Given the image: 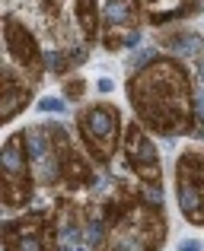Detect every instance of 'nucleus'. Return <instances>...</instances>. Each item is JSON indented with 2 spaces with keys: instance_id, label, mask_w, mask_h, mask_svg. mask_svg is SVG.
Segmentation results:
<instances>
[{
  "instance_id": "nucleus-2",
  "label": "nucleus",
  "mask_w": 204,
  "mask_h": 251,
  "mask_svg": "<svg viewBox=\"0 0 204 251\" xmlns=\"http://www.w3.org/2000/svg\"><path fill=\"white\" fill-rule=\"evenodd\" d=\"M166 242V216L163 203L150 201L137 191L118 216L105 223V235L93 251H160Z\"/></svg>"
},
{
  "instance_id": "nucleus-1",
  "label": "nucleus",
  "mask_w": 204,
  "mask_h": 251,
  "mask_svg": "<svg viewBox=\"0 0 204 251\" xmlns=\"http://www.w3.org/2000/svg\"><path fill=\"white\" fill-rule=\"evenodd\" d=\"M134 118L156 137H192L195 130V83L182 57L160 54L124 83Z\"/></svg>"
},
{
  "instance_id": "nucleus-9",
  "label": "nucleus",
  "mask_w": 204,
  "mask_h": 251,
  "mask_svg": "<svg viewBox=\"0 0 204 251\" xmlns=\"http://www.w3.org/2000/svg\"><path fill=\"white\" fill-rule=\"evenodd\" d=\"M32 80H26V74L16 64L3 61V96H0V121L10 124L19 111H26L32 105Z\"/></svg>"
},
{
  "instance_id": "nucleus-12",
  "label": "nucleus",
  "mask_w": 204,
  "mask_h": 251,
  "mask_svg": "<svg viewBox=\"0 0 204 251\" xmlns=\"http://www.w3.org/2000/svg\"><path fill=\"white\" fill-rule=\"evenodd\" d=\"M61 96L67 99V102H83V96H87V80H83V76H64Z\"/></svg>"
},
{
  "instance_id": "nucleus-6",
  "label": "nucleus",
  "mask_w": 204,
  "mask_h": 251,
  "mask_svg": "<svg viewBox=\"0 0 204 251\" xmlns=\"http://www.w3.org/2000/svg\"><path fill=\"white\" fill-rule=\"evenodd\" d=\"M175 201L192 226H204V147H188L175 159Z\"/></svg>"
},
{
  "instance_id": "nucleus-8",
  "label": "nucleus",
  "mask_w": 204,
  "mask_h": 251,
  "mask_svg": "<svg viewBox=\"0 0 204 251\" xmlns=\"http://www.w3.org/2000/svg\"><path fill=\"white\" fill-rule=\"evenodd\" d=\"M3 251H58L55 242V203L51 210H32L3 223Z\"/></svg>"
},
{
  "instance_id": "nucleus-15",
  "label": "nucleus",
  "mask_w": 204,
  "mask_h": 251,
  "mask_svg": "<svg viewBox=\"0 0 204 251\" xmlns=\"http://www.w3.org/2000/svg\"><path fill=\"white\" fill-rule=\"evenodd\" d=\"M96 92H99V96H112V92H115V83H112L109 76H99V80H96Z\"/></svg>"
},
{
  "instance_id": "nucleus-7",
  "label": "nucleus",
  "mask_w": 204,
  "mask_h": 251,
  "mask_svg": "<svg viewBox=\"0 0 204 251\" xmlns=\"http://www.w3.org/2000/svg\"><path fill=\"white\" fill-rule=\"evenodd\" d=\"M3 48H6V57L3 61L16 64L32 83H42L45 80V48L38 45L35 32L23 23L13 10L3 13Z\"/></svg>"
},
{
  "instance_id": "nucleus-3",
  "label": "nucleus",
  "mask_w": 204,
  "mask_h": 251,
  "mask_svg": "<svg viewBox=\"0 0 204 251\" xmlns=\"http://www.w3.org/2000/svg\"><path fill=\"white\" fill-rule=\"evenodd\" d=\"M77 137L80 147L87 150V156L96 162L99 169H109L115 162V156L121 153V140H124V127H121V111L112 102H93L83 105L77 111Z\"/></svg>"
},
{
  "instance_id": "nucleus-13",
  "label": "nucleus",
  "mask_w": 204,
  "mask_h": 251,
  "mask_svg": "<svg viewBox=\"0 0 204 251\" xmlns=\"http://www.w3.org/2000/svg\"><path fill=\"white\" fill-rule=\"evenodd\" d=\"M153 57H160V54H156V48H141V45H137L134 51H128V57H124V67L134 74V70L144 67V64H150Z\"/></svg>"
},
{
  "instance_id": "nucleus-16",
  "label": "nucleus",
  "mask_w": 204,
  "mask_h": 251,
  "mask_svg": "<svg viewBox=\"0 0 204 251\" xmlns=\"http://www.w3.org/2000/svg\"><path fill=\"white\" fill-rule=\"evenodd\" d=\"M204 245H201V242L198 239H182L179 242V248H175V251H201Z\"/></svg>"
},
{
  "instance_id": "nucleus-4",
  "label": "nucleus",
  "mask_w": 204,
  "mask_h": 251,
  "mask_svg": "<svg viewBox=\"0 0 204 251\" xmlns=\"http://www.w3.org/2000/svg\"><path fill=\"white\" fill-rule=\"evenodd\" d=\"M121 159L124 169L141 181V194L150 201L163 203V159H160V147L153 143L150 130L141 121H131L124 127V140H121Z\"/></svg>"
},
{
  "instance_id": "nucleus-11",
  "label": "nucleus",
  "mask_w": 204,
  "mask_h": 251,
  "mask_svg": "<svg viewBox=\"0 0 204 251\" xmlns=\"http://www.w3.org/2000/svg\"><path fill=\"white\" fill-rule=\"evenodd\" d=\"M156 45L173 51L175 57H198L204 51V38L198 32L185 29V25H169V29H163L160 35H156Z\"/></svg>"
},
{
  "instance_id": "nucleus-5",
  "label": "nucleus",
  "mask_w": 204,
  "mask_h": 251,
  "mask_svg": "<svg viewBox=\"0 0 204 251\" xmlns=\"http://www.w3.org/2000/svg\"><path fill=\"white\" fill-rule=\"evenodd\" d=\"M35 184L38 181H35V172H32V159L26 153L23 130H16L3 140V150H0V197H3L6 213L29 207Z\"/></svg>"
},
{
  "instance_id": "nucleus-10",
  "label": "nucleus",
  "mask_w": 204,
  "mask_h": 251,
  "mask_svg": "<svg viewBox=\"0 0 204 251\" xmlns=\"http://www.w3.org/2000/svg\"><path fill=\"white\" fill-rule=\"evenodd\" d=\"M144 23V0H105L102 3V29H141Z\"/></svg>"
},
{
  "instance_id": "nucleus-14",
  "label": "nucleus",
  "mask_w": 204,
  "mask_h": 251,
  "mask_svg": "<svg viewBox=\"0 0 204 251\" xmlns=\"http://www.w3.org/2000/svg\"><path fill=\"white\" fill-rule=\"evenodd\" d=\"M35 108L42 111V115H64V111H67V99L64 96H42L35 102Z\"/></svg>"
}]
</instances>
